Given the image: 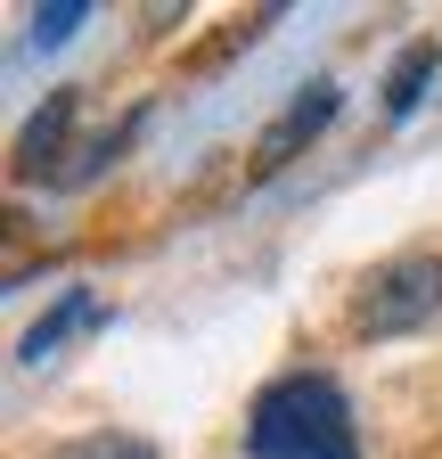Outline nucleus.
Segmentation results:
<instances>
[{"label":"nucleus","mask_w":442,"mask_h":459,"mask_svg":"<svg viewBox=\"0 0 442 459\" xmlns=\"http://www.w3.org/2000/svg\"><path fill=\"white\" fill-rule=\"evenodd\" d=\"M246 459H361L353 402L327 369H287L246 411Z\"/></svg>","instance_id":"f257e3e1"},{"label":"nucleus","mask_w":442,"mask_h":459,"mask_svg":"<svg viewBox=\"0 0 442 459\" xmlns=\"http://www.w3.org/2000/svg\"><path fill=\"white\" fill-rule=\"evenodd\" d=\"M442 312V255H394L361 279L353 296V328L361 336H410Z\"/></svg>","instance_id":"f03ea898"},{"label":"nucleus","mask_w":442,"mask_h":459,"mask_svg":"<svg viewBox=\"0 0 442 459\" xmlns=\"http://www.w3.org/2000/svg\"><path fill=\"white\" fill-rule=\"evenodd\" d=\"M336 107H344V91L336 82H303L287 107H279V124H270L262 140H254V172H279V164H295L327 124H336Z\"/></svg>","instance_id":"7ed1b4c3"},{"label":"nucleus","mask_w":442,"mask_h":459,"mask_svg":"<svg viewBox=\"0 0 442 459\" xmlns=\"http://www.w3.org/2000/svg\"><path fill=\"white\" fill-rule=\"evenodd\" d=\"M74 91H49V107L33 115V124L17 132V172H25V181H33V172H49V164H58V148H66V132H74Z\"/></svg>","instance_id":"20e7f679"},{"label":"nucleus","mask_w":442,"mask_h":459,"mask_svg":"<svg viewBox=\"0 0 442 459\" xmlns=\"http://www.w3.org/2000/svg\"><path fill=\"white\" fill-rule=\"evenodd\" d=\"M74 328H106V304L90 296V287H66V304L49 312L41 328H25V361H49V353H58V344L74 336Z\"/></svg>","instance_id":"39448f33"},{"label":"nucleus","mask_w":442,"mask_h":459,"mask_svg":"<svg viewBox=\"0 0 442 459\" xmlns=\"http://www.w3.org/2000/svg\"><path fill=\"white\" fill-rule=\"evenodd\" d=\"M442 74V41H410L402 57H394V74H385V115H418V99H426V82Z\"/></svg>","instance_id":"423d86ee"},{"label":"nucleus","mask_w":442,"mask_h":459,"mask_svg":"<svg viewBox=\"0 0 442 459\" xmlns=\"http://www.w3.org/2000/svg\"><path fill=\"white\" fill-rule=\"evenodd\" d=\"M49 459H156V443L148 435H74V443H58Z\"/></svg>","instance_id":"0eeeda50"},{"label":"nucleus","mask_w":442,"mask_h":459,"mask_svg":"<svg viewBox=\"0 0 442 459\" xmlns=\"http://www.w3.org/2000/svg\"><path fill=\"white\" fill-rule=\"evenodd\" d=\"M90 25V0H58V9H33V49H49V41H74Z\"/></svg>","instance_id":"6e6552de"}]
</instances>
